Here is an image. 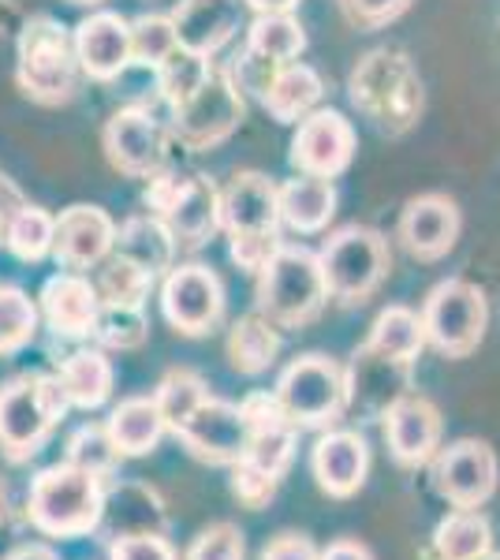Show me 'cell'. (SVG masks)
Returning a JSON list of instances; mask_svg holds the SVG:
<instances>
[{
    "mask_svg": "<svg viewBox=\"0 0 500 560\" xmlns=\"http://www.w3.org/2000/svg\"><path fill=\"white\" fill-rule=\"evenodd\" d=\"M277 351H280V337H277V325L261 314H247L232 325L229 332V363L235 374H266V370L277 363Z\"/></svg>",
    "mask_w": 500,
    "mask_h": 560,
    "instance_id": "obj_31",
    "label": "cell"
},
{
    "mask_svg": "<svg viewBox=\"0 0 500 560\" xmlns=\"http://www.w3.org/2000/svg\"><path fill=\"white\" fill-rule=\"evenodd\" d=\"M463 217L456 198L449 195H418L404 206L396 224V236L415 261H438L456 247Z\"/></svg>",
    "mask_w": 500,
    "mask_h": 560,
    "instance_id": "obj_16",
    "label": "cell"
},
{
    "mask_svg": "<svg viewBox=\"0 0 500 560\" xmlns=\"http://www.w3.org/2000/svg\"><path fill=\"white\" fill-rule=\"evenodd\" d=\"M161 221L168 224L176 247L198 250L221 232V187L209 176L195 173L176 184L168 210L161 213Z\"/></svg>",
    "mask_w": 500,
    "mask_h": 560,
    "instance_id": "obj_20",
    "label": "cell"
},
{
    "mask_svg": "<svg viewBox=\"0 0 500 560\" xmlns=\"http://www.w3.org/2000/svg\"><path fill=\"white\" fill-rule=\"evenodd\" d=\"M161 314L184 337H206L224 318V284L209 266H172L161 284Z\"/></svg>",
    "mask_w": 500,
    "mask_h": 560,
    "instance_id": "obj_11",
    "label": "cell"
},
{
    "mask_svg": "<svg viewBox=\"0 0 500 560\" xmlns=\"http://www.w3.org/2000/svg\"><path fill=\"white\" fill-rule=\"evenodd\" d=\"M272 396L299 430L333 427L348 408V374L329 355L311 351V355H299L295 363L284 366Z\"/></svg>",
    "mask_w": 500,
    "mask_h": 560,
    "instance_id": "obj_9",
    "label": "cell"
},
{
    "mask_svg": "<svg viewBox=\"0 0 500 560\" xmlns=\"http://www.w3.org/2000/svg\"><path fill=\"white\" fill-rule=\"evenodd\" d=\"M407 385H411V366L407 363L377 355V351H370L367 345L354 351V363L348 374V404L385 411Z\"/></svg>",
    "mask_w": 500,
    "mask_h": 560,
    "instance_id": "obj_26",
    "label": "cell"
},
{
    "mask_svg": "<svg viewBox=\"0 0 500 560\" xmlns=\"http://www.w3.org/2000/svg\"><path fill=\"white\" fill-rule=\"evenodd\" d=\"M0 236H4V213H0Z\"/></svg>",
    "mask_w": 500,
    "mask_h": 560,
    "instance_id": "obj_52",
    "label": "cell"
},
{
    "mask_svg": "<svg viewBox=\"0 0 500 560\" xmlns=\"http://www.w3.org/2000/svg\"><path fill=\"white\" fill-rule=\"evenodd\" d=\"M105 430L120 456H147L161 445L168 427L153 396H131V400H124L120 408L108 415Z\"/></svg>",
    "mask_w": 500,
    "mask_h": 560,
    "instance_id": "obj_28",
    "label": "cell"
},
{
    "mask_svg": "<svg viewBox=\"0 0 500 560\" xmlns=\"http://www.w3.org/2000/svg\"><path fill=\"white\" fill-rule=\"evenodd\" d=\"M367 348L385 359H396V363L415 366V359L426 348L422 314H415L411 306H385L374 318V325H370Z\"/></svg>",
    "mask_w": 500,
    "mask_h": 560,
    "instance_id": "obj_29",
    "label": "cell"
},
{
    "mask_svg": "<svg viewBox=\"0 0 500 560\" xmlns=\"http://www.w3.org/2000/svg\"><path fill=\"white\" fill-rule=\"evenodd\" d=\"M42 314L60 337H90L102 314V295L83 273H57L42 288Z\"/></svg>",
    "mask_w": 500,
    "mask_h": 560,
    "instance_id": "obj_22",
    "label": "cell"
},
{
    "mask_svg": "<svg viewBox=\"0 0 500 560\" xmlns=\"http://www.w3.org/2000/svg\"><path fill=\"white\" fill-rule=\"evenodd\" d=\"M206 396H209V388L195 370H172V374H165V382L158 385L153 400H158L161 415H165V427L176 433L190 415H195V408L206 400Z\"/></svg>",
    "mask_w": 500,
    "mask_h": 560,
    "instance_id": "obj_36",
    "label": "cell"
},
{
    "mask_svg": "<svg viewBox=\"0 0 500 560\" xmlns=\"http://www.w3.org/2000/svg\"><path fill=\"white\" fill-rule=\"evenodd\" d=\"M8 560H60V557L53 553L49 546H23V549H15Z\"/></svg>",
    "mask_w": 500,
    "mask_h": 560,
    "instance_id": "obj_49",
    "label": "cell"
},
{
    "mask_svg": "<svg viewBox=\"0 0 500 560\" xmlns=\"http://www.w3.org/2000/svg\"><path fill=\"white\" fill-rule=\"evenodd\" d=\"M187 560H243V535L232 523H213L190 541Z\"/></svg>",
    "mask_w": 500,
    "mask_h": 560,
    "instance_id": "obj_42",
    "label": "cell"
},
{
    "mask_svg": "<svg viewBox=\"0 0 500 560\" xmlns=\"http://www.w3.org/2000/svg\"><path fill=\"white\" fill-rule=\"evenodd\" d=\"M351 105L381 135H404L422 113V79L399 49H374L354 65L348 79Z\"/></svg>",
    "mask_w": 500,
    "mask_h": 560,
    "instance_id": "obj_2",
    "label": "cell"
},
{
    "mask_svg": "<svg viewBox=\"0 0 500 560\" xmlns=\"http://www.w3.org/2000/svg\"><path fill=\"white\" fill-rule=\"evenodd\" d=\"M317 560H374V557H370V549L362 546V541L344 538V541H333L325 553H317Z\"/></svg>",
    "mask_w": 500,
    "mask_h": 560,
    "instance_id": "obj_47",
    "label": "cell"
},
{
    "mask_svg": "<svg viewBox=\"0 0 500 560\" xmlns=\"http://www.w3.org/2000/svg\"><path fill=\"white\" fill-rule=\"evenodd\" d=\"M329 303V284L322 273V258L311 247L280 243L277 255L258 269V314L272 325L299 329L314 322Z\"/></svg>",
    "mask_w": 500,
    "mask_h": 560,
    "instance_id": "obj_3",
    "label": "cell"
},
{
    "mask_svg": "<svg viewBox=\"0 0 500 560\" xmlns=\"http://www.w3.org/2000/svg\"><path fill=\"white\" fill-rule=\"evenodd\" d=\"M102 147L108 165L120 176L153 179L168 168V131L147 108H120V113L108 116Z\"/></svg>",
    "mask_w": 500,
    "mask_h": 560,
    "instance_id": "obj_12",
    "label": "cell"
},
{
    "mask_svg": "<svg viewBox=\"0 0 500 560\" xmlns=\"http://www.w3.org/2000/svg\"><path fill=\"white\" fill-rule=\"evenodd\" d=\"M176 49H179V38L168 15L147 12L131 20V65L161 68Z\"/></svg>",
    "mask_w": 500,
    "mask_h": 560,
    "instance_id": "obj_37",
    "label": "cell"
},
{
    "mask_svg": "<svg viewBox=\"0 0 500 560\" xmlns=\"http://www.w3.org/2000/svg\"><path fill=\"white\" fill-rule=\"evenodd\" d=\"M221 232H229L235 266L258 277L280 247V187L254 168L235 173L221 187Z\"/></svg>",
    "mask_w": 500,
    "mask_h": 560,
    "instance_id": "obj_1",
    "label": "cell"
},
{
    "mask_svg": "<svg viewBox=\"0 0 500 560\" xmlns=\"http://www.w3.org/2000/svg\"><path fill=\"white\" fill-rule=\"evenodd\" d=\"M314 478L329 497H351L362 490L370 471V448L362 433L354 430H329L314 445L311 456Z\"/></svg>",
    "mask_w": 500,
    "mask_h": 560,
    "instance_id": "obj_23",
    "label": "cell"
},
{
    "mask_svg": "<svg viewBox=\"0 0 500 560\" xmlns=\"http://www.w3.org/2000/svg\"><path fill=\"white\" fill-rule=\"evenodd\" d=\"M75 57L83 75L113 83L131 68V20L120 12H94L75 26Z\"/></svg>",
    "mask_w": 500,
    "mask_h": 560,
    "instance_id": "obj_18",
    "label": "cell"
},
{
    "mask_svg": "<svg viewBox=\"0 0 500 560\" xmlns=\"http://www.w3.org/2000/svg\"><path fill=\"white\" fill-rule=\"evenodd\" d=\"M232 493L240 497L247 509H266L272 501V493H277V478L258 471L247 459H240V464H232Z\"/></svg>",
    "mask_w": 500,
    "mask_h": 560,
    "instance_id": "obj_43",
    "label": "cell"
},
{
    "mask_svg": "<svg viewBox=\"0 0 500 560\" xmlns=\"http://www.w3.org/2000/svg\"><path fill=\"white\" fill-rule=\"evenodd\" d=\"M475 560H500L497 553H481V557H475Z\"/></svg>",
    "mask_w": 500,
    "mask_h": 560,
    "instance_id": "obj_51",
    "label": "cell"
},
{
    "mask_svg": "<svg viewBox=\"0 0 500 560\" xmlns=\"http://www.w3.org/2000/svg\"><path fill=\"white\" fill-rule=\"evenodd\" d=\"M329 295L340 303H362L381 288V280L393 269L388 240L370 224H344L317 250Z\"/></svg>",
    "mask_w": 500,
    "mask_h": 560,
    "instance_id": "obj_5",
    "label": "cell"
},
{
    "mask_svg": "<svg viewBox=\"0 0 500 560\" xmlns=\"http://www.w3.org/2000/svg\"><path fill=\"white\" fill-rule=\"evenodd\" d=\"M261 560H317V549L303 535H280L277 541L266 546Z\"/></svg>",
    "mask_w": 500,
    "mask_h": 560,
    "instance_id": "obj_46",
    "label": "cell"
},
{
    "mask_svg": "<svg viewBox=\"0 0 500 560\" xmlns=\"http://www.w3.org/2000/svg\"><path fill=\"white\" fill-rule=\"evenodd\" d=\"M68 4H86V8H94V4H102V0H68Z\"/></svg>",
    "mask_w": 500,
    "mask_h": 560,
    "instance_id": "obj_50",
    "label": "cell"
},
{
    "mask_svg": "<svg viewBox=\"0 0 500 560\" xmlns=\"http://www.w3.org/2000/svg\"><path fill=\"white\" fill-rule=\"evenodd\" d=\"M75 34L60 26L53 15H38L23 26L20 38V86L45 105L68 102L79 83Z\"/></svg>",
    "mask_w": 500,
    "mask_h": 560,
    "instance_id": "obj_6",
    "label": "cell"
},
{
    "mask_svg": "<svg viewBox=\"0 0 500 560\" xmlns=\"http://www.w3.org/2000/svg\"><path fill=\"white\" fill-rule=\"evenodd\" d=\"M57 377L63 393H68L71 408L94 411L113 396V363L102 351H75V355H68Z\"/></svg>",
    "mask_w": 500,
    "mask_h": 560,
    "instance_id": "obj_30",
    "label": "cell"
},
{
    "mask_svg": "<svg viewBox=\"0 0 500 560\" xmlns=\"http://www.w3.org/2000/svg\"><path fill=\"white\" fill-rule=\"evenodd\" d=\"M433 486L456 509H478L497 490V453L475 438L441 448L433 456Z\"/></svg>",
    "mask_w": 500,
    "mask_h": 560,
    "instance_id": "obj_14",
    "label": "cell"
},
{
    "mask_svg": "<svg viewBox=\"0 0 500 560\" xmlns=\"http://www.w3.org/2000/svg\"><path fill=\"white\" fill-rule=\"evenodd\" d=\"M306 49V31L292 12H277V15H258L247 31V52L266 65H292L299 60V52Z\"/></svg>",
    "mask_w": 500,
    "mask_h": 560,
    "instance_id": "obj_32",
    "label": "cell"
},
{
    "mask_svg": "<svg viewBox=\"0 0 500 560\" xmlns=\"http://www.w3.org/2000/svg\"><path fill=\"white\" fill-rule=\"evenodd\" d=\"M113 560H176L172 546L153 530H139V535H124L113 546Z\"/></svg>",
    "mask_w": 500,
    "mask_h": 560,
    "instance_id": "obj_45",
    "label": "cell"
},
{
    "mask_svg": "<svg viewBox=\"0 0 500 560\" xmlns=\"http://www.w3.org/2000/svg\"><path fill=\"white\" fill-rule=\"evenodd\" d=\"M94 332L102 337V345L127 351L147 340V318H142V311H131V306H102Z\"/></svg>",
    "mask_w": 500,
    "mask_h": 560,
    "instance_id": "obj_41",
    "label": "cell"
},
{
    "mask_svg": "<svg viewBox=\"0 0 500 560\" xmlns=\"http://www.w3.org/2000/svg\"><path fill=\"white\" fill-rule=\"evenodd\" d=\"M116 255L142 266L147 273L161 277L176 266V240H172L168 224L153 213H139V217H127V221L116 229Z\"/></svg>",
    "mask_w": 500,
    "mask_h": 560,
    "instance_id": "obj_27",
    "label": "cell"
},
{
    "mask_svg": "<svg viewBox=\"0 0 500 560\" xmlns=\"http://www.w3.org/2000/svg\"><path fill=\"white\" fill-rule=\"evenodd\" d=\"M116 247V221L102 206H68L57 217V236H53V258L68 269H94L113 255Z\"/></svg>",
    "mask_w": 500,
    "mask_h": 560,
    "instance_id": "obj_19",
    "label": "cell"
},
{
    "mask_svg": "<svg viewBox=\"0 0 500 560\" xmlns=\"http://www.w3.org/2000/svg\"><path fill=\"white\" fill-rule=\"evenodd\" d=\"M254 15H277V12H295L299 0H243Z\"/></svg>",
    "mask_w": 500,
    "mask_h": 560,
    "instance_id": "obj_48",
    "label": "cell"
},
{
    "mask_svg": "<svg viewBox=\"0 0 500 560\" xmlns=\"http://www.w3.org/2000/svg\"><path fill=\"white\" fill-rule=\"evenodd\" d=\"M105 493L97 475L75 464H57L31 486V523L49 538H79L102 523Z\"/></svg>",
    "mask_w": 500,
    "mask_h": 560,
    "instance_id": "obj_4",
    "label": "cell"
},
{
    "mask_svg": "<svg viewBox=\"0 0 500 560\" xmlns=\"http://www.w3.org/2000/svg\"><path fill=\"white\" fill-rule=\"evenodd\" d=\"M489 546H493V530H489L486 516H478V509L452 512L433 535V549L441 560H475L489 553Z\"/></svg>",
    "mask_w": 500,
    "mask_h": 560,
    "instance_id": "obj_33",
    "label": "cell"
},
{
    "mask_svg": "<svg viewBox=\"0 0 500 560\" xmlns=\"http://www.w3.org/2000/svg\"><path fill=\"white\" fill-rule=\"evenodd\" d=\"M168 20L184 49L213 60L243 26V0H179Z\"/></svg>",
    "mask_w": 500,
    "mask_h": 560,
    "instance_id": "obj_21",
    "label": "cell"
},
{
    "mask_svg": "<svg viewBox=\"0 0 500 560\" xmlns=\"http://www.w3.org/2000/svg\"><path fill=\"white\" fill-rule=\"evenodd\" d=\"M340 8L362 31H381V26L396 23L411 8V0H340Z\"/></svg>",
    "mask_w": 500,
    "mask_h": 560,
    "instance_id": "obj_44",
    "label": "cell"
},
{
    "mask_svg": "<svg viewBox=\"0 0 500 560\" xmlns=\"http://www.w3.org/2000/svg\"><path fill=\"white\" fill-rule=\"evenodd\" d=\"M53 236H57V217L45 213L42 206H20L4 224V243L20 261H42L53 255Z\"/></svg>",
    "mask_w": 500,
    "mask_h": 560,
    "instance_id": "obj_34",
    "label": "cell"
},
{
    "mask_svg": "<svg viewBox=\"0 0 500 560\" xmlns=\"http://www.w3.org/2000/svg\"><path fill=\"white\" fill-rule=\"evenodd\" d=\"M322 94H325L322 75L311 65L292 60V65L272 68L269 83L261 86V105H266V113L277 124H299L303 116L314 113Z\"/></svg>",
    "mask_w": 500,
    "mask_h": 560,
    "instance_id": "obj_24",
    "label": "cell"
},
{
    "mask_svg": "<svg viewBox=\"0 0 500 560\" xmlns=\"http://www.w3.org/2000/svg\"><path fill=\"white\" fill-rule=\"evenodd\" d=\"M247 116L243 105V86L235 83L229 68L213 65L206 75V83L187 97L184 105L172 108V139H179L184 150H213L224 139H232L235 128Z\"/></svg>",
    "mask_w": 500,
    "mask_h": 560,
    "instance_id": "obj_8",
    "label": "cell"
},
{
    "mask_svg": "<svg viewBox=\"0 0 500 560\" xmlns=\"http://www.w3.org/2000/svg\"><path fill=\"white\" fill-rule=\"evenodd\" d=\"M385 441L396 464H430L441 448V411L422 393H399L385 408Z\"/></svg>",
    "mask_w": 500,
    "mask_h": 560,
    "instance_id": "obj_17",
    "label": "cell"
},
{
    "mask_svg": "<svg viewBox=\"0 0 500 560\" xmlns=\"http://www.w3.org/2000/svg\"><path fill=\"white\" fill-rule=\"evenodd\" d=\"M153 273H147L142 266L127 261L120 255L105 258V269L97 273L94 288L102 295V306H131V311H142L147 295L153 292Z\"/></svg>",
    "mask_w": 500,
    "mask_h": 560,
    "instance_id": "obj_35",
    "label": "cell"
},
{
    "mask_svg": "<svg viewBox=\"0 0 500 560\" xmlns=\"http://www.w3.org/2000/svg\"><path fill=\"white\" fill-rule=\"evenodd\" d=\"M38 332V306L23 288H0V355L26 348Z\"/></svg>",
    "mask_w": 500,
    "mask_h": 560,
    "instance_id": "obj_38",
    "label": "cell"
},
{
    "mask_svg": "<svg viewBox=\"0 0 500 560\" xmlns=\"http://www.w3.org/2000/svg\"><path fill=\"white\" fill-rule=\"evenodd\" d=\"M489 325V303L486 292L470 280H441L438 288H430L422 306V329H426V345H433L441 355L463 359L470 355L481 337H486Z\"/></svg>",
    "mask_w": 500,
    "mask_h": 560,
    "instance_id": "obj_10",
    "label": "cell"
},
{
    "mask_svg": "<svg viewBox=\"0 0 500 560\" xmlns=\"http://www.w3.org/2000/svg\"><path fill=\"white\" fill-rule=\"evenodd\" d=\"M354 150H359V135H354L348 116L336 108H314L311 116L295 124L288 161L303 176L336 179L351 168Z\"/></svg>",
    "mask_w": 500,
    "mask_h": 560,
    "instance_id": "obj_13",
    "label": "cell"
},
{
    "mask_svg": "<svg viewBox=\"0 0 500 560\" xmlns=\"http://www.w3.org/2000/svg\"><path fill=\"white\" fill-rule=\"evenodd\" d=\"M68 408L71 400L60 377H15L0 388V448L12 459L38 453Z\"/></svg>",
    "mask_w": 500,
    "mask_h": 560,
    "instance_id": "obj_7",
    "label": "cell"
},
{
    "mask_svg": "<svg viewBox=\"0 0 500 560\" xmlns=\"http://www.w3.org/2000/svg\"><path fill=\"white\" fill-rule=\"evenodd\" d=\"M176 438L209 464H240L251 448V427L243 408L229 400H213V396L198 404L195 415L176 430Z\"/></svg>",
    "mask_w": 500,
    "mask_h": 560,
    "instance_id": "obj_15",
    "label": "cell"
},
{
    "mask_svg": "<svg viewBox=\"0 0 500 560\" xmlns=\"http://www.w3.org/2000/svg\"><path fill=\"white\" fill-rule=\"evenodd\" d=\"M336 213V187L333 179L295 173L288 184H280V224H288L299 236L329 229Z\"/></svg>",
    "mask_w": 500,
    "mask_h": 560,
    "instance_id": "obj_25",
    "label": "cell"
},
{
    "mask_svg": "<svg viewBox=\"0 0 500 560\" xmlns=\"http://www.w3.org/2000/svg\"><path fill=\"white\" fill-rule=\"evenodd\" d=\"M209 68H213V60L198 57V52H190V49H184V45H179V49L172 52L165 65L158 68V90H161V97H165L172 108L184 105L187 97L206 83Z\"/></svg>",
    "mask_w": 500,
    "mask_h": 560,
    "instance_id": "obj_39",
    "label": "cell"
},
{
    "mask_svg": "<svg viewBox=\"0 0 500 560\" xmlns=\"http://www.w3.org/2000/svg\"><path fill=\"white\" fill-rule=\"evenodd\" d=\"M116 459H120V453H116V445L105 427H83L68 445V464L83 467V471L97 475V478L105 471H113Z\"/></svg>",
    "mask_w": 500,
    "mask_h": 560,
    "instance_id": "obj_40",
    "label": "cell"
}]
</instances>
